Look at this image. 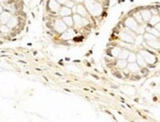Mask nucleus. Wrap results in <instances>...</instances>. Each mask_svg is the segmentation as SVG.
<instances>
[{
	"mask_svg": "<svg viewBox=\"0 0 160 122\" xmlns=\"http://www.w3.org/2000/svg\"><path fill=\"white\" fill-rule=\"evenodd\" d=\"M58 14L62 17H65V16H70L72 15V12H71V8H68L66 6H63V7H60Z\"/></svg>",
	"mask_w": 160,
	"mask_h": 122,
	"instance_id": "obj_14",
	"label": "nucleus"
},
{
	"mask_svg": "<svg viewBox=\"0 0 160 122\" xmlns=\"http://www.w3.org/2000/svg\"><path fill=\"white\" fill-rule=\"evenodd\" d=\"M62 21L64 22V24L67 26V28H71V27L73 26V19H72V15L62 17Z\"/></svg>",
	"mask_w": 160,
	"mask_h": 122,
	"instance_id": "obj_18",
	"label": "nucleus"
},
{
	"mask_svg": "<svg viewBox=\"0 0 160 122\" xmlns=\"http://www.w3.org/2000/svg\"><path fill=\"white\" fill-rule=\"evenodd\" d=\"M135 62L138 63V65L139 67H145V66L147 65L146 62L144 61L143 57H142V54H140V53L136 54V60H135Z\"/></svg>",
	"mask_w": 160,
	"mask_h": 122,
	"instance_id": "obj_16",
	"label": "nucleus"
},
{
	"mask_svg": "<svg viewBox=\"0 0 160 122\" xmlns=\"http://www.w3.org/2000/svg\"><path fill=\"white\" fill-rule=\"evenodd\" d=\"M126 68L128 69V71L131 72V73H136L139 71L140 67L138 65V63L136 62H131V63H128L126 64Z\"/></svg>",
	"mask_w": 160,
	"mask_h": 122,
	"instance_id": "obj_11",
	"label": "nucleus"
},
{
	"mask_svg": "<svg viewBox=\"0 0 160 122\" xmlns=\"http://www.w3.org/2000/svg\"><path fill=\"white\" fill-rule=\"evenodd\" d=\"M54 28L56 32H58V34H62V32L67 29V26L64 24V22L62 20H60V19H56V20L54 21Z\"/></svg>",
	"mask_w": 160,
	"mask_h": 122,
	"instance_id": "obj_5",
	"label": "nucleus"
},
{
	"mask_svg": "<svg viewBox=\"0 0 160 122\" xmlns=\"http://www.w3.org/2000/svg\"><path fill=\"white\" fill-rule=\"evenodd\" d=\"M123 92L128 96H134L135 95V90L134 88L130 87V86H125L123 88Z\"/></svg>",
	"mask_w": 160,
	"mask_h": 122,
	"instance_id": "obj_17",
	"label": "nucleus"
},
{
	"mask_svg": "<svg viewBox=\"0 0 160 122\" xmlns=\"http://www.w3.org/2000/svg\"><path fill=\"white\" fill-rule=\"evenodd\" d=\"M89 24H90V22H89L86 18L82 17V27H86V26H88Z\"/></svg>",
	"mask_w": 160,
	"mask_h": 122,
	"instance_id": "obj_30",
	"label": "nucleus"
},
{
	"mask_svg": "<svg viewBox=\"0 0 160 122\" xmlns=\"http://www.w3.org/2000/svg\"><path fill=\"white\" fill-rule=\"evenodd\" d=\"M159 20H160V19H159V15H158V14H156V15H153V16L150 17L149 21H148V24L151 26V27H154L159 22Z\"/></svg>",
	"mask_w": 160,
	"mask_h": 122,
	"instance_id": "obj_19",
	"label": "nucleus"
},
{
	"mask_svg": "<svg viewBox=\"0 0 160 122\" xmlns=\"http://www.w3.org/2000/svg\"><path fill=\"white\" fill-rule=\"evenodd\" d=\"M145 32H149V34H151V35H153V36H159V31L158 30H156L155 29V28H151V27H147L146 29H145Z\"/></svg>",
	"mask_w": 160,
	"mask_h": 122,
	"instance_id": "obj_22",
	"label": "nucleus"
},
{
	"mask_svg": "<svg viewBox=\"0 0 160 122\" xmlns=\"http://www.w3.org/2000/svg\"><path fill=\"white\" fill-rule=\"evenodd\" d=\"M125 26L126 27V29L131 30L133 32H135L136 28H138V23L134 20V18L129 17V18L126 19V21H125Z\"/></svg>",
	"mask_w": 160,
	"mask_h": 122,
	"instance_id": "obj_4",
	"label": "nucleus"
},
{
	"mask_svg": "<svg viewBox=\"0 0 160 122\" xmlns=\"http://www.w3.org/2000/svg\"><path fill=\"white\" fill-rule=\"evenodd\" d=\"M73 5H75V3H74L73 0H67V1L65 2V4H64V6H66L68 8H72Z\"/></svg>",
	"mask_w": 160,
	"mask_h": 122,
	"instance_id": "obj_29",
	"label": "nucleus"
},
{
	"mask_svg": "<svg viewBox=\"0 0 160 122\" xmlns=\"http://www.w3.org/2000/svg\"><path fill=\"white\" fill-rule=\"evenodd\" d=\"M143 41H144V39H143V35H138V36H135L134 37V44L135 45H142L143 44Z\"/></svg>",
	"mask_w": 160,
	"mask_h": 122,
	"instance_id": "obj_21",
	"label": "nucleus"
},
{
	"mask_svg": "<svg viewBox=\"0 0 160 122\" xmlns=\"http://www.w3.org/2000/svg\"><path fill=\"white\" fill-rule=\"evenodd\" d=\"M10 29L6 26V25H0V32H2V34H8Z\"/></svg>",
	"mask_w": 160,
	"mask_h": 122,
	"instance_id": "obj_28",
	"label": "nucleus"
},
{
	"mask_svg": "<svg viewBox=\"0 0 160 122\" xmlns=\"http://www.w3.org/2000/svg\"><path fill=\"white\" fill-rule=\"evenodd\" d=\"M129 53H130V50L126 49V48H123V49L121 48L120 52H119V55H118V58H119V59H126Z\"/></svg>",
	"mask_w": 160,
	"mask_h": 122,
	"instance_id": "obj_20",
	"label": "nucleus"
},
{
	"mask_svg": "<svg viewBox=\"0 0 160 122\" xmlns=\"http://www.w3.org/2000/svg\"><path fill=\"white\" fill-rule=\"evenodd\" d=\"M139 53L142 54V56L143 57L145 62H146V64H154L156 62V60H157L156 56H155L152 52H150V51L142 49L139 51Z\"/></svg>",
	"mask_w": 160,
	"mask_h": 122,
	"instance_id": "obj_3",
	"label": "nucleus"
},
{
	"mask_svg": "<svg viewBox=\"0 0 160 122\" xmlns=\"http://www.w3.org/2000/svg\"><path fill=\"white\" fill-rule=\"evenodd\" d=\"M126 64H128V61H126V59H119L117 61V66L121 69H125Z\"/></svg>",
	"mask_w": 160,
	"mask_h": 122,
	"instance_id": "obj_23",
	"label": "nucleus"
},
{
	"mask_svg": "<svg viewBox=\"0 0 160 122\" xmlns=\"http://www.w3.org/2000/svg\"><path fill=\"white\" fill-rule=\"evenodd\" d=\"M3 11V7H2V5H0V13H1Z\"/></svg>",
	"mask_w": 160,
	"mask_h": 122,
	"instance_id": "obj_33",
	"label": "nucleus"
},
{
	"mask_svg": "<svg viewBox=\"0 0 160 122\" xmlns=\"http://www.w3.org/2000/svg\"><path fill=\"white\" fill-rule=\"evenodd\" d=\"M74 1H76L78 3H81V2H84V0H74Z\"/></svg>",
	"mask_w": 160,
	"mask_h": 122,
	"instance_id": "obj_32",
	"label": "nucleus"
},
{
	"mask_svg": "<svg viewBox=\"0 0 160 122\" xmlns=\"http://www.w3.org/2000/svg\"><path fill=\"white\" fill-rule=\"evenodd\" d=\"M143 39H144L145 41H146V44H147V45L149 46V48H154L156 50L159 49L160 45H159V40H158L157 36L149 34V32H144Z\"/></svg>",
	"mask_w": 160,
	"mask_h": 122,
	"instance_id": "obj_2",
	"label": "nucleus"
},
{
	"mask_svg": "<svg viewBox=\"0 0 160 122\" xmlns=\"http://www.w3.org/2000/svg\"><path fill=\"white\" fill-rule=\"evenodd\" d=\"M120 50H121L120 48H112V49L110 50V53H111V55L113 56V57H118V55H119Z\"/></svg>",
	"mask_w": 160,
	"mask_h": 122,
	"instance_id": "obj_25",
	"label": "nucleus"
},
{
	"mask_svg": "<svg viewBox=\"0 0 160 122\" xmlns=\"http://www.w3.org/2000/svg\"><path fill=\"white\" fill-rule=\"evenodd\" d=\"M0 25H1V24H0Z\"/></svg>",
	"mask_w": 160,
	"mask_h": 122,
	"instance_id": "obj_34",
	"label": "nucleus"
},
{
	"mask_svg": "<svg viewBox=\"0 0 160 122\" xmlns=\"http://www.w3.org/2000/svg\"><path fill=\"white\" fill-rule=\"evenodd\" d=\"M126 60L128 61V63L135 62V60H136V54L134 52H130V53H129L128 57H126Z\"/></svg>",
	"mask_w": 160,
	"mask_h": 122,
	"instance_id": "obj_24",
	"label": "nucleus"
},
{
	"mask_svg": "<svg viewBox=\"0 0 160 122\" xmlns=\"http://www.w3.org/2000/svg\"><path fill=\"white\" fill-rule=\"evenodd\" d=\"M60 4L56 1V0H49V8L50 9V11H53L54 13H58L60 9Z\"/></svg>",
	"mask_w": 160,
	"mask_h": 122,
	"instance_id": "obj_10",
	"label": "nucleus"
},
{
	"mask_svg": "<svg viewBox=\"0 0 160 122\" xmlns=\"http://www.w3.org/2000/svg\"><path fill=\"white\" fill-rule=\"evenodd\" d=\"M72 19H73V26L75 28H82V17L78 15L77 13H74L72 14Z\"/></svg>",
	"mask_w": 160,
	"mask_h": 122,
	"instance_id": "obj_9",
	"label": "nucleus"
},
{
	"mask_svg": "<svg viewBox=\"0 0 160 122\" xmlns=\"http://www.w3.org/2000/svg\"><path fill=\"white\" fill-rule=\"evenodd\" d=\"M120 39L122 41H124V43H126V44H134V37L131 36L130 34H129L128 32H123L120 34Z\"/></svg>",
	"mask_w": 160,
	"mask_h": 122,
	"instance_id": "obj_7",
	"label": "nucleus"
},
{
	"mask_svg": "<svg viewBox=\"0 0 160 122\" xmlns=\"http://www.w3.org/2000/svg\"><path fill=\"white\" fill-rule=\"evenodd\" d=\"M74 36H75V31L73 29H67L65 30L62 34V40H72L74 39Z\"/></svg>",
	"mask_w": 160,
	"mask_h": 122,
	"instance_id": "obj_6",
	"label": "nucleus"
},
{
	"mask_svg": "<svg viewBox=\"0 0 160 122\" xmlns=\"http://www.w3.org/2000/svg\"><path fill=\"white\" fill-rule=\"evenodd\" d=\"M12 17V13L9 11H2L0 13V24L1 25H6L7 22L10 20Z\"/></svg>",
	"mask_w": 160,
	"mask_h": 122,
	"instance_id": "obj_8",
	"label": "nucleus"
},
{
	"mask_svg": "<svg viewBox=\"0 0 160 122\" xmlns=\"http://www.w3.org/2000/svg\"><path fill=\"white\" fill-rule=\"evenodd\" d=\"M140 15H142V21L144 23H148L150 17L152 16V14H151V12H150V10H147V9H143V10L140 11Z\"/></svg>",
	"mask_w": 160,
	"mask_h": 122,
	"instance_id": "obj_12",
	"label": "nucleus"
},
{
	"mask_svg": "<svg viewBox=\"0 0 160 122\" xmlns=\"http://www.w3.org/2000/svg\"><path fill=\"white\" fill-rule=\"evenodd\" d=\"M76 13L81 17H86L88 15V12L86 10L85 6L82 5V4H78V5H76Z\"/></svg>",
	"mask_w": 160,
	"mask_h": 122,
	"instance_id": "obj_13",
	"label": "nucleus"
},
{
	"mask_svg": "<svg viewBox=\"0 0 160 122\" xmlns=\"http://www.w3.org/2000/svg\"><path fill=\"white\" fill-rule=\"evenodd\" d=\"M134 20L138 23V24H142L143 21H142V15H140V12H136L134 13Z\"/></svg>",
	"mask_w": 160,
	"mask_h": 122,
	"instance_id": "obj_26",
	"label": "nucleus"
},
{
	"mask_svg": "<svg viewBox=\"0 0 160 122\" xmlns=\"http://www.w3.org/2000/svg\"><path fill=\"white\" fill-rule=\"evenodd\" d=\"M56 1H58L59 4H60V5H64V4H65V2H66L67 1V0H56Z\"/></svg>",
	"mask_w": 160,
	"mask_h": 122,
	"instance_id": "obj_31",
	"label": "nucleus"
},
{
	"mask_svg": "<svg viewBox=\"0 0 160 122\" xmlns=\"http://www.w3.org/2000/svg\"><path fill=\"white\" fill-rule=\"evenodd\" d=\"M144 32H145V29H144V28L138 24V28H136V30H135V34H136V35H143V34H144Z\"/></svg>",
	"mask_w": 160,
	"mask_h": 122,
	"instance_id": "obj_27",
	"label": "nucleus"
},
{
	"mask_svg": "<svg viewBox=\"0 0 160 122\" xmlns=\"http://www.w3.org/2000/svg\"><path fill=\"white\" fill-rule=\"evenodd\" d=\"M84 6L87 12L93 17H98L103 13V6L96 0H84Z\"/></svg>",
	"mask_w": 160,
	"mask_h": 122,
	"instance_id": "obj_1",
	"label": "nucleus"
},
{
	"mask_svg": "<svg viewBox=\"0 0 160 122\" xmlns=\"http://www.w3.org/2000/svg\"><path fill=\"white\" fill-rule=\"evenodd\" d=\"M18 23H19L18 19H17L15 16H12V17L10 18V20H9V21L7 22L6 26L9 28V29H14V28H16V27H17Z\"/></svg>",
	"mask_w": 160,
	"mask_h": 122,
	"instance_id": "obj_15",
	"label": "nucleus"
}]
</instances>
